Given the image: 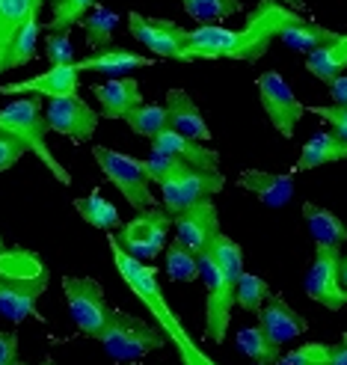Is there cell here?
<instances>
[{
	"instance_id": "6da1fadb",
	"label": "cell",
	"mask_w": 347,
	"mask_h": 365,
	"mask_svg": "<svg viewBox=\"0 0 347 365\" xmlns=\"http://www.w3.org/2000/svg\"><path fill=\"white\" fill-rule=\"evenodd\" d=\"M107 244H110V255H113V264L119 270V277L125 279L128 288L134 291V297L149 309V315L155 318L157 330L167 336V341H172L181 365H217V359L187 333V327L181 324V318L170 309V303L163 300V291H160V282H157V270L149 267L145 262H140V259H134L131 252H125L119 247L113 232H107Z\"/></svg>"
},
{
	"instance_id": "7a4b0ae2",
	"label": "cell",
	"mask_w": 347,
	"mask_h": 365,
	"mask_svg": "<svg viewBox=\"0 0 347 365\" xmlns=\"http://www.w3.org/2000/svg\"><path fill=\"white\" fill-rule=\"evenodd\" d=\"M51 273L45 262L30 250H6L0 255V312L21 324L27 318H42L36 303L45 294Z\"/></svg>"
},
{
	"instance_id": "3957f363",
	"label": "cell",
	"mask_w": 347,
	"mask_h": 365,
	"mask_svg": "<svg viewBox=\"0 0 347 365\" xmlns=\"http://www.w3.org/2000/svg\"><path fill=\"white\" fill-rule=\"evenodd\" d=\"M0 134L18 140L27 152H33V155L39 158L45 167L53 173V178H57L63 187L71 185L68 170H66L63 163L53 158V152L48 149V134H51V128H48V119H45V110H42L39 98L21 96V98H15L12 104H6L4 110H0Z\"/></svg>"
},
{
	"instance_id": "277c9868",
	"label": "cell",
	"mask_w": 347,
	"mask_h": 365,
	"mask_svg": "<svg viewBox=\"0 0 347 365\" xmlns=\"http://www.w3.org/2000/svg\"><path fill=\"white\" fill-rule=\"evenodd\" d=\"M294 15H297L294 9L276 4V0H259V6L247 15L244 30H234V42L223 53V60H237V63L261 60L267 53V48H270V42L279 39L282 27Z\"/></svg>"
},
{
	"instance_id": "5b68a950",
	"label": "cell",
	"mask_w": 347,
	"mask_h": 365,
	"mask_svg": "<svg viewBox=\"0 0 347 365\" xmlns=\"http://www.w3.org/2000/svg\"><path fill=\"white\" fill-rule=\"evenodd\" d=\"M98 341L110 359L137 362L143 356H149L152 351H160L163 344H167V336H163L157 327H149L145 321L122 312V309H113L110 324H107V330L101 333Z\"/></svg>"
},
{
	"instance_id": "8992f818",
	"label": "cell",
	"mask_w": 347,
	"mask_h": 365,
	"mask_svg": "<svg viewBox=\"0 0 347 365\" xmlns=\"http://www.w3.org/2000/svg\"><path fill=\"white\" fill-rule=\"evenodd\" d=\"M93 158L101 167V173L107 175V181L116 185V190L128 199V205H131L134 211H145V208L157 205V199L152 193L149 173H145V163L140 158H131V155L116 152V149H107V145H95Z\"/></svg>"
},
{
	"instance_id": "52a82bcc",
	"label": "cell",
	"mask_w": 347,
	"mask_h": 365,
	"mask_svg": "<svg viewBox=\"0 0 347 365\" xmlns=\"http://www.w3.org/2000/svg\"><path fill=\"white\" fill-rule=\"evenodd\" d=\"M63 294L68 303V312L75 318L81 336L86 339H101V333L110 324L113 306H107L104 288L93 277H63Z\"/></svg>"
},
{
	"instance_id": "ba28073f",
	"label": "cell",
	"mask_w": 347,
	"mask_h": 365,
	"mask_svg": "<svg viewBox=\"0 0 347 365\" xmlns=\"http://www.w3.org/2000/svg\"><path fill=\"white\" fill-rule=\"evenodd\" d=\"M170 229H172V217L170 211L163 208H145L137 211L134 220L122 223L116 241L125 252H131L134 259L140 262H155L157 255L167 250V238H170Z\"/></svg>"
},
{
	"instance_id": "9c48e42d",
	"label": "cell",
	"mask_w": 347,
	"mask_h": 365,
	"mask_svg": "<svg viewBox=\"0 0 347 365\" xmlns=\"http://www.w3.org/2000/svg\"><path fill=\"white\" fill-rule=\"evenodd\" d=\"M199 277H205V339L220 344L229 336L234 300V282L214 264L208 252L199 255Z\"/></svg>"
},
{
	"instance_id": "30bf717a",
	"label": "cell",
	"mask_w": 347,
	"mask_h": 365,
	"mask_svg": "<svg viewBox=\"0 0 347 365\" xmlns=\"http://www.w3.org/2000/svg\"><path fill=\"white\" fill-rule=\"evenodd\" d=\"M160 199H163V211L181 214L199 202H208L211 196H217L226 187V178L220 173H202L196 167H185L178 175H170L160 181Z\"/></svg>"
},
{
	"instance_id": "8fae6325",
	"label": "cell",
	"mask_w": 347,
	"mask_h": 365,
	"mask_svg": "<svg viewBox=\"0 0 347 365\" xmlns=\"http://www.w3.org/2000/svg\"><path fill=\"white\" fill-rule=\"evenodd\" d=\"M341 259L338 247H315V259L306 273V294L330 312L347 306V288L341 285Z\"/></svg>"
},
{
	"instance_id": "7c38bea8",
	"label": "cell",
	"mask_w": 347,
	"mask_h": 365,
	"mask_svg": "<svg viewBox=\"0 0 347 365\" xmlns=\"http://www.w3.org/2000/svg\"><path fill=\"white\" fill-rule=\"evenodd\" d=\"M128 30L137 42H143L160 60L190 63L187 57V30L170 18H145L140 12L128 15Z\"/></svg>"
},
{
	"instance_id": "4fadbf2b",
	"label": "cell",
	"mask_w": 347,
	"mask_h": 365,
	"mask_svg": "<svg viewBox=\"0 0 347 365\" xmlns=\"http://www.w3.org/2000/svg\"><path fill=\"white\" fill-rule=\"evenodd\" d=\"M259 98H261V107H264L270 125L276 128L285 140L294 137V128L300 125L306 107L291 93V86L285 83L279 71H264L259 78Z\"/></svg>"
},
{
	"instance_id": "5bb4252c",
	"label": "cell",
	"mask_w": 347,
	"mask_h": 365,
	"mask_svg": "<svg viewBox=\"0 0 347 365\" xmlns=\"http://www.w3.org/2000/svg\"><path fill=\"white\" fill-rule=\"evenodd\" d=\"M45 119H48V128L53 134H63L71 143H86V140H93L101 116L81 96H66V98L48 101Z\"/></svg>"
},
{
	"instance_id": "9a60e30c",
	"label": "cell",
	"mask_w": 347,
	"mask_h": 365,
	"mask_svg": "<svg viewBox=\"0 0 347 365\" xmlns=\"http://www.w3.org/2000/svg\"><path fill=\"white\" fill-rule=\"evenodd\" d=\"M172 229H175V241L181 247H187L193 255L208 252L214 238L220 235V214H217V205L208 199V202H199L187 211L175 214Z\"/></svg>"
},
{
	"instance_id": "2e32d148",
	"label": "cell",
	"mask_w": 347,
	"mask_h": 365,
	"mask_svg": "<svg viewBox=\"0 0 347 365\" xmlns=\"http://www.w3.org/2000/svg\"><path fill=\"white\" fill-rule=\"evenodd\" d=\"M81 86V71L78 66H51L42 75H36L30 81H18V83H4L0 96H48V98H66V96H78Z\"/></svg>"
},
{
	"instance_id": "e0dca14e",
	"label": "cell",
	"mask_w": 347,
	"mask_h": 365,
	"mask_svg": "<svg viewBox=\"0 0 347 365\" xmlns=\"http://www.w3.org/2000/svg\"><path fill=\"white\" fill-rule=\"evenodd\" d=\"M259 327L273 344L282 348L285 341H294L309 330V321L300 312H294V309L285 303L282 294H273L270 291L264 306H261V312H259Z\"/></svg>"
},
{
	"instance_id": "ac0fdd59",
	"label": "cell",
	"mask_w": 347,
	"mask_h": 365,
	"mask_svg": "<svg viewBox=\"0 0 347 365\" xmlns=\"http://www.w3.org/2000/svg\"><path fill=\"white\" fill-rule=\"evenodd\" d=\"M152 152L155 155H170V158L187 163V167L202 170V173H220V152H217V149H205L202 143L175 134L172 128L160 131L152 140Z\"/></svg>"
},
{
	"instance_id": "d6986e66",
	"label": "cell",
	"mask_w": 347,
	"mask_h": 365,
	"mask_svg": "<svg viewBox=\"0 0 347 365\" xmlns=\"http://www.w3.org/2000/svg\"><path fill=\"white\" fill-rule=\"evenodd\" d=\"M93 96L101 104L98 116H104V119H128V113H134L143 104L137 78H113L107 83H98V86H93Z\"/></svg>"
},
{
	"instance_id": "ffe728a7",
	"label": "cell",
	"mask_w": 347,
	"mask_h": 365,
	"mask_svg": "<svg viewBox=\"0 0 347 365\" xmlns=\"http://www.w3.org/2000/svg\"><path fill=\"white\" fill-rule=\"evenodd\" d=\"M237 187H244L255 199H261L270 208H285L294 196V178L267 170H244L237 175Z\"/></svg>"
},
{
	"instance_id": "44dd1931",
	"label": "cell",
	"mask_w": 347,
	"mask_h": 365,
	"mask_svg": "<svg viewBox=\"0 0 347 365\" xmlns=\"http://www.w3.org/2000/svg\"><path fill=\"white\" fill-rule=\"evenodd\" d=\"M167 116H170V128L175 134L196 140V143H208L211 140V128L205 125V116L199 113V107L193 104V98L185 93V89H170L167 93Z\"/></svg>"
},
{
	"instance_id": "7402d4cb",
	"label": "cell",
	"mask_w": 347,
	"mask_h": 365,
	"mask_svg": "<svg viewBox=\"0 0 347 365\" xmlns=\"http://www.w3.org/2000/svg\"><path fill=\"white\" fill-rule=\"evenodd\" d=\"M78 71H95V75H104V78H128L134 68H149L155 66V57H140V53L128 51V48H104V51H95L93 57H83L75 63Z\"/></svg>"
},
{
	"instance_id": "603a6c76",
	"label": "cell",
	"mask_w": 347,
	"mask_h": 365,
	"mask_svg": "<svg viewBox=\"0 0 347 365\" xmlns=\"http://www.w3.org/2000/svg\"><path fill=\"white\" fill-rule=\"evenodd\" d=\"M306 68L309 75H315L318 81H326V83L341 78L347 71V33H338L333 42L315 48L306 57Z\"/></svg>"
},
{
	"instance_id": "cb8c5ba5",
	"label": "cell",
	"mask_w": 347,
	"mask_h": 365,
	"mask_svg": "<svg viewBox=\"0 0 347 365\" xmlns=\"http://www.w3.org/2000/svg\"><path fill=\"white\" fill-rule=\"evenodd\" d=\"M338 160H347V140H341L333 131H323V134H315L300 149V158L294 163V170L306 173V170L323 167V163H338Z\"/></svg>"
},
{
	"instance_id": "d4e9b609",
	"label": "cell",
	"mask_w": 347,
	"mask_h": 365,
	"mask_svg": "<svg viewBox=\"0 0 347 365\" xmlns=\"http://www.w3.org/2000/svg\"><path fill=\"white\" fill-rule=\"evenodd\" d=\"M303 217L309 223V232L318 247H341L347 244V223H341L333 211H326L315 202H303Z\"/></svg>"
},
{
	"instance_id": "484cf974",
	"label": "cell",
	"mask_w": 347,
	"mask_h": 365,
	"mask_svg": "<svg viewBox=\"0 0 347 365\" xmlns=\"http://www.w3.org/2000/svg\"><path fill=\"white\" fill-rule=\"evenodd\" d=\"M336 30H326L315 21H306L303 15H294L291 21L282 27L279 33V39L288 45V48H294V51H303V53H312L315 48L326 45V42H333L336 39Z\"/></svg>"
},
{
	"instance_id": "4316f807",
	"label": "cell",
	"mask_w": 347,
	"mask_h": 365,
	"mask_svg": "<svg viewBox=\"0 0 347 365\" xmlns=\"http://www.w3.org/2000/svg\"><path fill=\"white\" fill-rule=\"evenodd\" d=\"M39 9L42 6L36 4V0H0V57L6 53L15 36L21 33L27 18L36 15Z\"/></svg>"
},
{
	"instance_id": "83f0119b",
	"label": "cell",
	"mask_w": 347,
	"mask_h": 365,
	"mask_svg": "<svg viewBox=\"0 0 347 365\" xmlns=\"http://www.w3.org/2000/svg\"><path fill=\"white\" fill-rule=\"evenodd\" d=\"M81 27H83V36H86V45L93 48V53H95V51L110 48L113 33L119 27V15L110 12L107 6H98L95 4L93 9H89V15L81 21Z\"/></svg>"
},
{
	"instance_id": "f1b7e54d",
	"label": "cell",
	"mask_w": 347,
	"mask_h": 365,
	"mask_svg": "<svg viewBox=\"0 0 347 365\" xmlns=\"http://www.w3.org/2000/svg\"><path fill=\"white\" fill-rule=\"evenodd\" d=\"M75 208H78V214L83 217L89 226H95L101 232L122 229V217H119L116 205L107 202V199L101 196V190H93V193L83 196V199H75Z\"/></svg>"
},
{
	"instance_id": "f546056e",
	"label": "cell",
	"mask_w": 347,
	"mask_h": 365,
	"mask_svg": "<svg viewBox=\"0 0 347 365\" xmlns=\"http://www.w3.org/2000/svg\"><path fill=\"white\" fill-rule=\"evenodd\" d=\"M208 255H211L214 264L220 267L234 285H237V279H241L244 273H247V270H244V250H241V244L232 241L229 235H223V232L217 235L214 244L208 247Z\"/></svg>"
},
{
	"instance_id": "4dcf8cb0",
	"label": "cell",
	"mask_w": 347,
	"mask_h": 365,
	"mask_svg": "<svg viewBox=\"0 0 347 365\" xmlns=\"http://www.w3.org/2000/svg\"><path fill=\"white\" fill-rule=\"evenodd\" d=\"M125 122L137 137H149V140H155L160 131L170 128V116L163 104H140L134 113H128Z\"/></svg>"
},
{
	"instance_id": "1f68e13d",
	"label": "cell",
	"mask_w": 347,
	"mask_h": 365,
	"mask_svg": "<svg viewBox=\"0 0 347 365\" xmlns=\"http://www.w3.org/2000/svg\"><path fill=\"white\" fill-rule=\"evenodd\" d=\"M181 6H185L187 15L196 18L199 24L226 21V18H232L244 9L241 0H181Z\"/></svg>"
},
{
	"instance_id": "d6a6232c",
	"label": "cell",
	"mask_w": 347,
	"mask_h": 365,
	"mask_svg": "<svg viewBox=\"0 0 347 365\" xmlns=\"http://www.w3.org/2000/svg\"><path fill=\"white\" fill-rule=\"evenodd\" d=\"M237 348H241L249 359L264 362V365H273V362L279 359V344H273V341L264 336V330H261L259 324L247 327V330L237 333Z\"/></svg>"
},
{
	"instance_id": "836d02e7",
	"label": "cell",
	"mask_w": 347,
	"mask_h": 365,
	"mask_svg": "<svg viewBox=\"0 0 347 365\" xmlns=\"http://www.w3.org/2000/svg\"><path fill=\"white\" fill-rule=\"evenodd\" d=\"M98 0H60V4L51 6V21H48V33H68L75 24H81L86 12L93 9Z\"/></svg>"
},
{
	"instance_id": "e575fe53",
	"label": "cell",
	"mask_w": 347,
	"mask_h": 365,
	"mask_svg": "<svg viewBox=\"0 0 347 365\" xmlns=\"http://www.w3.org/2000/svg\"><path fill=\"white\" fill-rule=\"evenodd\" d=\"M267 294H270V285H267L261 277H255V273H244V277L237 279V285H234V300H237V306H241L244 312H252V315L261 312Z\"/></svg>"
},
{
	"instance_id": "d590c367",
	"label": "cell",
	"mask_w": 347,
	"mask_h": 365,
	"mask_svg": "<svg viewBox=\"0 0 347 365\" xmlns=\"http://www.w3.org/2000/svg\"><path fill=\"white\" fill-rule=\"evenodd\" d=\"M167 273L172 282H193L199 279V255H193L187 247L172 241L167 247Z\"/></svg>"
},
{
	"instance_id": "8d00e7d4",
	"label": "cell",
	"mask_w": 347,
	"mask_h": 365,
	"mask_svg": "<svg viewBox=\"0 0 347 365\" xmlns=\"http://www.w3.org/2000/svg\"><path fill=\"white\" fill-rule=\"evenodd\" d=\"M276 365H333V344L323 341L300 344L297 351H288L285 356H279Z\"/></svg>"
},
{
	"instance_id": "74e56055",
	"label": "cell",
	"mask_w": 347,
	"mask_h": 365,
	"mask_svg": "<svg viewBox=\"0 0 347 365\" xmlns=\"http://www.w3.org/2000/svg\"><path fill=\"white\" fill-rule=\"evenodd\" d=\"M45 60L51 66H71V63H75V48H71L68 33H48V39H45Z\"/></svg>"
},
{
	"instance_id": "f35d334b",
	"label": "cell",
	"mask_w": 347,
	"mask_h": 365,
	"mask_svg": "<svg viewBox=\"0 0 347 365\" xmlns=\"http://www.w3.org/2000/svg\"><path fill=\"white\" fill-rule=\"evenodd\" d=\"M312 113L330 125L333 134H338L341 140H347V104H326V107L323 104H315Z\"/></svg>"
},
{
	"instance_id": "ab89813d",
	"label": "cell",
	"mask_w": 347,
	"mask_h": 365,
	"mask_svg": "<svg viewBox=\"0 0 347 365\" xmlns=\"http://www.w3.org/2000/svg\"><path fill=\"white\" fill-rule=\"evenodd\" d=\"M24 152H27V149H24V145L18 143V140L0 134V173H6L9 167H15V163L24 158Z\"/></svg>"
},
{
	"instance_id": "60d3db41",
	"label": "cell",
	"mask_w": 347,
	"mask_h": 365,
	"mask_svg": "<svg viewBox=\"0 0 347 365\" xmlns=\"http://www.w3.org/2000/svg\"><path fill=\"white\" fill-rule=\"evenodd\" d=\"M0 365H27L18 356V333L0 330Z\"/></svg>"
},
{
	"instance_id": "b9f144b4",
	"label": "cell",
	"mask_w": 347,
	"mask_h": 365,
	"mask_svg": "<svg viewBox=\"0 0 347 365\" xmlns=\"http://www.w3.org/2000/svg\"><path fill=\"white\" fill-rule=\"evenodd\" d=\"M330 96L336 104H347V75H341L330 83Z\"/></svg>"
},
{
	"instance_id": "7bdbcfd3",
	"label": "cell",
	"mask_w": 347,
	"mask_h": 365,
	"mask_svg": "<svg viewBox=\"0 0 347 365\" xmlns=\"http://www.w3.org/2000/svg\"><path fill=\"white\" fill-rule=\"evenodd\" d=\"M333 365H347V344H333Z\"/></svg>"
},
{
	"instance_id": "ee69618b",
	"label": "cell",
	"mask_w": 347,
	"mask_h": 365,
	"mask_svg": "<svg viewBox=\"0 0 347 365\" xmlns=\"http://www.w3.org/2000/svg\"><path fill=\"white\" fill-rule=\"evenodd\" d=\"M276 4H282V6H288V9H294L297 15L306 9V4H303V0H276Z\"/></svg>"
},
{
	"instance_id": "f6af8a7d",
	"label": "cell",
	"mask_w": 347,
	"mask_h": 365,
	"mask_svg": "<svg viewBox=\"0 0 347 365\" xmlns=\"http://www.w3.org/2000/svg\"><path fill=\"white\" fill-rule=\"evenodd\" d=\"M341 285L347 288V255H344V259H341Z\"/></svg>"
},
{
	"instance_id": "bcb514c9",
	"label": "cell",
	"mask_w": 347,
	"mask_h": 365,
	"mask_svg": "<svg viewBox=\"0 0 347 365\" xmlns=\"http://www.w3.org/2000/svg\"><path fill=\"white\" fill-rule=\"evenodd\" d=\"M6 250H9V247H6V244H4V238H0V255H4V252H6Z\"/></svg>"
},
{
	"instance_id": "7dc6e473",
	"label": "cell",
	"mask_w": 347,
	"mask_h": 365,
	"mask_svg": "<svg viewBox=\"0 0 347 365\" xmlns=\"http://www.w3.org/2000/svg\"><path fill=\"white\" fill-rule=\"evenodd\" d=\"M341 344H347V330H344V336H341Z\"/></svg>"
},
{
	"instance_id": "c3c4849f",
	"label": "cell",
	"mask_w": 347,
	"mask_h": 365,
	"mask_svg": "<svg viewBox=\"0 0 347 365\" xmlns=\"http://www.w3.org/2000/svg\"><path fill=\"white\" fill-rule=\"evenodd\" d=\"M53 4H60V0H51V6H53Z\"/></svg>"
},
{
	"instance_id": "681fc988",
	"label": "cell",
	"mask_w": 347,
	"mask_h": 365,
	"mask_svg": "<svg viewBox=\"0 0 347 365\" xmlns=\"http://www.w3.org/2000/svg\"><path fill=\"white\" fill-rule=\"evenodd\" d=\"M259 365H264V362H259ZM273 365H276V362H273Z\"/></svg>"
}]
</instances>
